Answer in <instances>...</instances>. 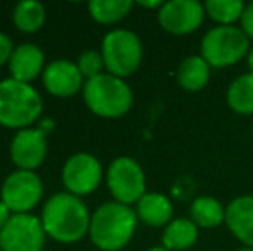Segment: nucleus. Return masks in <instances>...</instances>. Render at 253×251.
I'll use <instances>...</instances> for the list:
<instances>
[{"label": "nucleus", "instance_id": "obj_9", "mask_svg": "<svg viewBox=\"0 0 253 251\" xmlns=\"http://www.w3.org/2000/svg\"><path fill=\"white\" fill-rule=\"evenodd\" d=\"M43 186L35 172L16 171L3 181L2 201L10 212L28 214L40 201Z\"/></svg>", "mask_w": 253, "mask_h": 251}, {"label": "nucleus", "instance_id": "obj_25", "mask_svg": "<svg viewBox=\"0 0 253 251\" xmlns=\"http://www.w3.org/2000/svg\"><path fill=\"white\" fill-rule=\"evenodd\" d=\"M240 28L247 33V36L250 40H253V2L245 7V12L240 21Z\"/></svg>", "mask_w": 253, "mask_h": 251}, {"label": "nucleus", "instance_id": "obj_19", "mask_svg": "<svg viewBox=\"0 0 253 251\" xmlns=\"http://www.w3.org/2000/svg\"><path fill=\"white\" fill-rule=\"evenodd\" d=\"M190 218L198 227H219L226 222V207L212 196H198L190 207Z\"/></svg>", "mask_w": 253, "mask_h": 251}, {"label": "nucleus", "instance_id": "obj_2", "mask_svg": "<svg viewBox=\"0 0 253 251\" xmlns=\"http://www.w3.org/2000/svg\"><path fill=\"white\" fill-rule=\"evenodd\" d=\"M138 215L131 207L117 201L103 203L90 222L91 243L102 251H119L131 241L136 231Z\"/></svg>", "mask_w": 253, "mask_h": 251}, {"label": "nucleus", "instance_id": "obj_20", "mask_svg": "<svg viewBox=\"0 0 253 251\" xmlns=\"http://www.w3.org/2000/svg\"><path fill=\"white\" fill-rule=\"evenodd\" d=\"M226 100L234 114L253 115V74L238 76L227 88Z\"/></svg>", "mask_w": 253, "mask_h": 251}, {"label": "nucleus", "instance_id": "obj_18", "mask_svg": "<svg viewBox=\"0 0 253 251\" xmlns=\"http://www.w3.org/2000/svg\"><path fill=\"white\" fill-rule=\"evenodd\" d=\"M198 225L191 218H174L166 225L162 234V246L169 251H186L198 241Z\"/></svg>", "mask_w": 253, "mask_h": 251}, {"label": "nucleus", "instance_id": "obj_24", "mask_svg": "<svg viewBox=\"0 0 253 251\" xmlns=\"http://www.w3.org/2000/svg\"><path fill=\"white\" fill-rule=\"evenodd\" d=\"M78 67H80L83 76H86L88 79H91V77L100 76L102 69L105 67V62H103L102 54H98V52H95V50H88L80 55Z\"/></svg>", "mask_w": 253, "mask_h": 251}, {"label": "nucleus", "instance_id": "obj_16", "mask_svg": "<svg viewBox=\"0 0 253 251\" xmlns=\"http://www.w3.org/2000/svg\"><path fill=\"white\" fill-rule=\"evenodd\" d=\"M136 215L150 227H166L172 222L174 208L170 200L162 193H147L136 203Z\"/></svg>", "mask_w": 253, "mask_h": 251}, {"label": "nucleus", "instance_id": "obj_28", "mask_svg": "<svg viewBox=\"0 0 253 251\" xmlns=\"http://www.w3.org/2000/svg\"><path fill=\"white\" fill-rule=\"evenodd\" d=\"M141 7H147V9H160V7L164 5V2H160V0H152V2H138Z\"/></svg>", "mask_w": 253, "mask_h": 251}, {"label": "nucleus", "instance_id": "obj_3", "mask_svg": "<svg viewBox=\"0 0 253 251\" xmlns=\"http://www.w3.org/2000/svg\"><path fill=\"white\" fill-rule=\"evenodd\" d=\"M83 97L93 114L107 119L123 117L131 110L133 91L121 77L100 74L84 83Z\"/></svg>", "mask_w": 253, "mask_h": 251}, {"label": "nucleus", "instance_id": "obj_7", "mask_svg": "<svg viewBox=\"0 0 253 251\" xmlns=\"http://www.w3.org/2000/svg\"><path fill=\"white\" fill-rule=\"evenodd\" d=\"M107 184L117 203H138L147 194V181L141 165L134 158L119 157L109 165Z\"/></svg>", "mask_w": 253, "mask_h": 251}, {"label": "nucleus", "instance_id": "obj_21", "mask_svg": "<svg viewBox=\"0 0 253 251\" xmlns=\"http://www.w3.org/2000/svg\"><path fill=\"white\" fill-rule=\"evenodd\" d=\"M205 14L217 23V26H236L245 12V3L241 0H209L203 3Z\"/></svg>", "mask_w": 253, "mask_h": 251}, {"label": "nucleus", "instance_id": "obj_26", "mask_svg": "<svg viewBox=\"0 0 253 251\" xmlns=\"http://www.w3.org/2000/svg\"><path fill=\"white\" fill-rule=\"evenodd\" d=\"M12 41L7 35L0 33V67L3 66L7 61H10V55H12Z\"/></svg>", "mask_w": 253, "mask_h": 251}, {"label": "nucleus", "instance_id": "obj_8", "mask_svg": "<svg viewBox=\"0 0 253 251\" xmlns=\"http://www.w3.org/2000/svg\"><path fill=\"white\" fill-rule=\"evenodd\" d=\"M45 229L42 220L30 214H16L0 231L2 251H42L45 245Z\"/></svg>", "mask_w": 253, "mask_h": 251}, {"label": "nucleus", "instance_id": "obj_23", "mask_svg": "<svg viewBox=\"0 0 253 251\" xmlns=\"http://www.w3.org/2000/svg\"><path fill=\"white\" fill-rule=\"evenodd\" d=\"M45 23V9L37 0H23L14 9V24L24 33H35Z\"/></svg>", "mask_w": 253, "mask_h": 251}, {"label": "nucleus", "instance_id": "obj_12", "mask_svg": "<svg viewBox=\"0 0 253 251\" xmlns=\"http://www.w3.org/2000/svg\"><path fill=\"white\" fill-rule=\"evenodd\" d=\"M47 155V136L43 129H21L10 144V158L19 171H31L40 167Z\"/></svg>", "mask_w": 253, "mask_h": 251}, {"label": "nucleus", "instance_id": "obj_14", "mask_svg": "<svg viewBox=\"0 0 253 251\" xmlns=\"http://www.w3.org/2000/svg\"><path fill=\"white\" fill-rule=\"evenodd\" d=\"M231 234L243 243L247 248H253V196L243 194L226 207V222Z\"/></svg>", "mask_w": 253, "mask_h": 251}, {"label": "nucleus", "instance_id": "obj_30", "mask_svg": "<svg viewBox=\"0 0 253 251\" xmlns=\"http://www.w3.org/2000/svg\"><path fill=\"white\" fill-rule=\"evenodd\" d=\"M148 251H169V250H166L164 246H155V248H150Z\"/></svg>", "mask_w": 253, "mask_h": 251}, {"label": "nucleus", "instance_id": "obj_6", "mask_svg": "<svg viewBox=\"0 0 253 251\" xmlns=\"http://www.w3.org/2000/svg\"><path fill=\"white\" fill-rule=\"evenodd\" d=\"M102 57L109 74L117 77L131 76L140 67L143 47L133 31L114 30L105 35L102 43Z\"/></svg>", "mask_w": 253, "mask_h": 251}, {"label": "nucleus", "instance_id": "obj_4", "mask_svg": "<svg viewBox=\"0 0 253 251\" xmlns=\"http://www.w3.org/2000/svg\"><path fill=\"white\" fill-rule=\"evenodd\" d=\"M42 114V98L30 83L12 77L0 81V124L3 127H26Z\"/></svg>", "mask_w": 253, "mask_h": 251}, {"label": "nucleus", "instance_id": "obj_29", "mask_svg": "<svg viewBox=\"0 0 253 251\" xmlns=\"http://www.w3.org/2000/svg\"><path fill=\"white\" fill-rule=\"evenodd\" d=\"M247 62H248V67H250V72L253 74V47L250 48V52H248V55H247Z\"/></svg>", "mask_w": 253, "mask_h": 251}, {"label": "nucleus", "instance_id": "obj_17", "mask_svg": "<svg viewBox=\"0 0 253 251\" xmlns=\"http://www.w3.org/2000/svg\"><path fill=\"white\" fill-rule=\"evenodd\" d=\"M210 69L212 67L207 64L202 55H191V57H186L179 64L176 71V81L183 90L195 93V91H200L209 84Z\"/></svg>", "mask_w": 253, "mask_h": 251}, {"label": "nucleus", "instance_id": "obj_22", "mask_svg": "<svg viewBox=\"0 0 253 251\" xmlns=\"http://www.w3.org/2000/svg\"><path fill=\"white\" fill-rule=\"evenodd\" d=\"M133 9L131 0H91L88 3L91 17L102 24H114L124 19Z\"/></svg>", "mask_w": 253, "mask_h": 251}, {"label": "nucleus", "instance_id": "obj_13", "mask_svg": "<svg viewBox=\"0 0 253 251\" xmlns=\"http://www.w3.org/2000/svg\"><path fill=\"white\" fill-rule=\"evenodd\" d=\"M43 83L48 93L55 97H73L83 86V74L78 64L55 61L43 71Z\"/></svg>", "mask_w": 253, "mask_h": 251}, {"label": "nucleus", "instance_id": "obj_27", "mask_svg": "<svg viewBox=\"0 0 253 251\" xmlns=\"http://www.w3.org/2000/svg\"><path fill=\"white\" fill-rule=\"evenodd\" d=\"M9 208L5 207V203H3L2 200H0V231H2L3 229V225L7 224V222H9Z\"/></svg>", "mask_w": 253, "mask_h": 251}, {"label": "nucleus", "instance_id": "obj_31", "mask_svg": "<svg viewBox=\"0 0 253 251\" xmlns=\"http://www.w3.org/2000/svg\"><path fill=\"white\" fill-rule=\"evenodd\" d=\"M236 251H253V248H247V246H243V248L236 250Z\"/></svg>", "mask_w": 253, "mask_h": 251}, {"label": "nucleus", "instance_id": "obj_15", "mask_svg": "<svg viewBox=\"0 0 253 251\" xmlns=\"http://www.w3.org/2000/svg\"><path fill=\"white\" fill-rule=\"evenodd\" d=\"M12 79L30 83L43 69V52L33 43H23L12 52L9 61Z\"/></svg>", "mask_w": 253, "mask_h": 251}, {"label": "nucleus", "instance_id": "obj_10", "mask_svg": "<svg viewBox=\"0 0 253 251\" xmlns=\"http://www.w3.org/2000/svg\"><path fill=\"white\" fill-rule=\"evenodd\" d=\"M205 16V7L197 0H169L157 12L162 30L176 36L197 31Z\"/></svg>", "mask_w": 253, "mask_h": 251}, {"label": "nucleus", "instance_id": "obj_1", "mask_svg": "<svg viewBox=\"0 0 253 251\" xmlns=\"http://www.w3.org/2000/svg\"><path fill=\"white\" fill-rule=\"evenodd\" d=\"M90 222L86 205L71 193L53 194L42 214L45 232L59 243L80 241L90 231Z\"/></svg>", "mask_w": 253, "mask_h": 251}, {"label": "nucleus", "instance_id": "obj_32", "mask_svg": "<svg viewBox=\"0 0 253 251\" xmlns=\"http://www.w3.org/2000/svg\"><path fill=\"white\" fill-rule=\"evenodd\" d=\"M252 134H253V124H252Z\"/></svg>", "mask_w": 253, "mask_h": 251}, {"label": "nucleus", "instance_id": "obj_11", "mask_svg": "<svg viewBox=\"0 0 253 251\" xmlns=\"http://www.w3.org/2000/svg\"><path fill=\"white\" fill-rule=\"evenodd\" d=\"M62 181L67 191L74 196L93 193L102 181V165L93 155L76 153L66 162Z\"/></svg>", "mask_w": 253, "mask_h": 251}, {"label": "nucleus", "instance_id": "obj_5", "mask_svg": "<svg viewBox=\"0 0 253 251\" xmlns=\"http://www.w3.org/2000/svg\"><path fill=\"white\" fill-rule=\"evenodd\" d=\"M250 38L238 26H213L202 38V57L210 67L222 69L247 59Z\"/></svg>", "mask_w": 253, "mask_h": 251}]
</instances>
